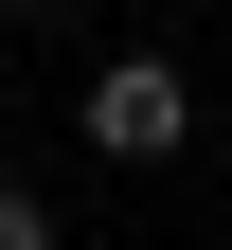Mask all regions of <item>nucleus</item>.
<instances>
[{
	"mask_svg": "<svg viewBox=\"0 0 232 250\" xmlns=\"http://www.w3.org/2000/svg\"><path fill=\"white\" fill-rule=\"evenodd\" d=\"M89 143H107V161H179L196 143V72L179 54H107V72H89Z\"/></svg>",
	"mask_w": 232,
	"mask_h": 250,
	"instance_id": "obj_1",
	"label": "nucleus"
},
{
	"mask_svg": "<svg viewBox=\"0 0 232 250\" xmlns=\"http://www.w3.org/2000/svg\"><path fill=\"white\" fill-rule=\"evenodd\" d=\"M0 250H54V214H36V179H0Z\"/></svg>",
	"mask_w": 232,
	"mask_h": 250,
	"instance_id": "obj_2",
	"label": "nucleus"
},
{
	"mask_svg": "<svg viewBox=\"0 0 232 250\" xmlns=\"http://www.w3.org/2000/svg\"><path fill=\"white\" fill-rule=\"evenodd\" d=\"M0 18H72V0H0Z\"/></svg>",
	"mask_w": 232,
	"mask_h": 250,
	"instance_id": "obj_3",
	"label": "nucleus"
}]
</instances>
